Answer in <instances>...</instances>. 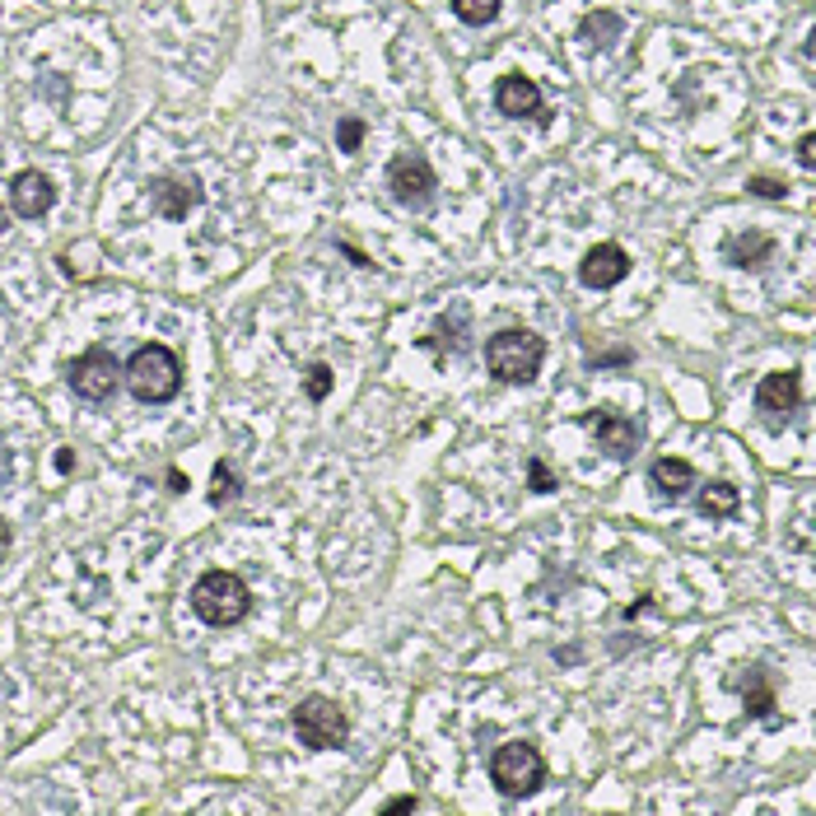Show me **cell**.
Listing matches in <instances>:
<instances>
[{
	"mask_svg": "<svg viewBox=\"0 0 816 816\" xmlns=\"http://www.w3.org/2000/svg\"><path fill=\"white\" fill-rule=\"evenodd\" d=\"M695 509H700V519L723 523V519H732V513L742 509V494H738V486H732V481H705L700 494H695Z\"/></svg>",
	"mask_w": 816,
	"mask_h": 816,
	"instance_id": "9a60e30c",
	"label": "cell"
},
{
	"mask_svg": "<svg viewBox=\"0 0 816 816\" xmlns=\"http://www.w3.org/2000/svg\"><path fill=\"white\" fill-rule=\"evenodd\" d=\"M331 383H336V373H331V365H323V360H313V365L304 369V392H308V402H327V396H331Z\"/></svg>",
	"mask_w": 816,
	"mask_h": 816,
	"instance_id": "ffe728a7",
	"label": "cell"
},
{
	"mask_svg": "<svg viewBox=\"0 0 816 816\" xmlns=\"http://www.w3.org/2000/svg\"><path fill=\"white\" fill-rule=\"evenodd\" d=\"M150 196H154V210L164 215V220H183V215L202 202V187L192 183H183V177H159V183L150 187Z\"/></svg>",
	"mask_w": 816,
	"mask_h": 816,
	"instance_id": "5bb4252c",
	"label": "cell"
},
{
	"mask_svg": "<svg viewBox=\"0 0 816 816\" xmlns=\"http://www.w3.org/2000/svg\"><path fill=\"white\" fill-rule=\"evenodd\" d=\"M747 676H738V690L747 700V714L751 719H774V686H770V672L765 667H742Z\"/></svg>",
	"mask_w": 816,
	"mask_h": 816,
	"instance_id": "2e32d148",
	"label": "cell"
},
{
	"mask_svg": "<svg viewBox=\"0 0 816 816\" xmlns=\"http://www.w3.org/2000/svg\"><path fill=\"white\" fill-rule=\"evenodd\" d=\"M490 784L504 793V798H532L536 788L546 784V755L536 742L513 738L504 747H494L490 755Z\"/></svg>",
	"mask_w": 816,
	"mask_h": 816,
	"instance_id": "277c9868",
	"label": "cell"
},
{
	"mask_svg": "<svg viewBox=\"0 0 816 816\" xmlns=\"http://www.w3.org/2000/svg\"><path fill=\"white\" fill-rule=\"evenodd\" d=\"M360 141H365V122H360V117H341V127H336V145H341L346 154H355V150H360Z\"/></svg>",
	"mask_w": 816,
	"mask_h": 816,
	"instance_id": "603a6c76",
	"label": "cell"
},
{
	"mask_svg": "<svg viewBox=\"0 0 816 816\" xmlns=\"http://www.w3.org/2000/svg\"><path fill=\"white\" fill-rule=\"evenodd\" d=\"M294 732L308 751H336L350 738V719L341 705L327 700V695H308V700H298V709H294Z\"/></svg>",
	"mask_w": 816,
	"mask_h": 816,
	"instance_id": "5b68a950",
	"label": "cell"
},
{
	"mask_svg": "<svg viewBox=\"0 0 816 816\" xmlns=\"http://www.w3.org/2000/svg\"><path fill=\"white\" fill-rule=\"evenodd\" d=\"M10 206H14V215H24V220H37V215H47V210L56 206L52 177L37 173V168L14 173V183H10Z\"/></svg>",
	"mask_w": 816,
	"mask_h": 816,
	"instance_id": "8fae6325",
	"label": "cell"
},
{
	"mask_svg": "<svg viewBox=\"0 0 816 816\" xmlns=\"http://www.w3.org/2000/svg\"><path fill=\"white\" fill-rule=\"evenodd\" d=\"M649 486L659 500H686V494L700 486V476H695V467L686 463V457H659V463L649 467Z\"/></svg>",
	"mask_w": 816,
	"mask_h": 816,
	"instance_id": "4fadbf2b",
	"label": "cell"
},
{
	"mask_svg": "<svg viewBox=\"0 0 816 816\" xmlns=\"http://www.w3.org/2000/svg\"><path fill=\"white\" fill-rule=\"evenodd\" d=\"M798 164L816 168V135H803V141H798Z\"/></svg>",
	"mask_w": 816,
	"mask_h": 816,
	"instance_id": "484cf974",
	"label": "cell"
},
{
	"mask_svg": "<svg viewBox=\"0 0 816 816\" xmlns=\"http://www.w3.org/2000/svg\"><path fill=\"white\" fill-rule=\"evenodd\" d=\"M6 229H10V210H6V206H0V233H6Z\"/></svg>",
	"mask_w": 816,
	"mask_h": 816,
	"instance_id": "f546056e",
	"label": "cell"
},
{
	"mask_svg": "<svg viewBox=\"0 0 816 816\" xmlns=\"http://www.w3.org/2000/svg\"><path fill=\"white\" fill-rule=\"evenodd\" d=\"M415 807H421V798H415V793H396V798H388L383 803V812L392 816V812H415Z\"/></svg>",
	"mask_w": 816,
	"mask_h": 816,
	"instance_id": "d4e9b609",
	"label": "cell"
},
{
	"mask_svg": "<svg viewBox=\"0 0 816 816\" xmlns=\"http://www.w3.org/2000/svg\"><path fill=\"white\" fill-rule=\"evenodd\" d=\"M192 611L215 630L243 625L252 611V588L238 579L233 569H206L202 579L192 584Z\"/></svg>",
	"mask_w": 816,
	"mask_h": 816,
	"instance_id": "7a4b0ae2",
	"label": "cell"
},
{
	"mask_svg": "<svg viewBox=\"0 0 816 816\" xmlns=\"http://www.w3.org/2000/svg\"><path fill=\"white\" fill-rule=\"evenodd\" d=\"M10 542H14V532H10V523H6V513H0V555L10 551Z\"/></svg>",
	"mask_w": 816,
	"mask_h": 816,
	"instance_id": "4316f807",
	"label": "cell"
},
{
	"mask_svg": "<svg viewBox=\"0 0 816 816\" xmlns=\"http://www.w3.org/2000/svg\"><path fill=\"white\" fill-rule=\"evenodd\" d=\"M803 406V383L793 369H780V373H765L761 383H755V411H761V421L770 429H780L793 421V411Z\"/></svg>",
	"mask_w": 816,
	"mask_h": 816,
	"instance_id": "ba28073f",
	"label": "cell"
},
{
	"mask_svg": "<svg viewBox=\"0 0 816 816\" xmlns=\"http://www.w3.org/2000/svg\"><path fill=\"white\" fill-rule=\"evenodd\" d=\"M527 486H532L536 494H551L555 486H561V476H555V471L542 463V457H532V463H527Z\"/></svg>",
	"mask_w": 816,
	"mask_h": 816,
	"instance_id": "7402d4cb",
	"label": "cell"
},
{
	"mask_svg": "<svg viewBox=\"0 0 816 816\" xmlns=\"http://www.w3.org/2000/svg\"><path fill=\"white\" fill-rule=\"evenodd\" d=\"M723 257L732 266H765L770 257H774V238L770 233H738V238H728L723 243Z\"/></svg>",
	"mask_w": 816,
	"mask_h": 816,
	"instance_id": "e0dca14e",
	"label": "cell"
},
{
	"mask_svg": "<svg viewBox=\"0 0 816 816\" xmlns=\"http://www.w3.org/2000/svg\"><path fill=\"white\" fill-rule=\"evenodd\" d=\"M238 494H243V476H238L233 463H220V467H215V490H210V500H215V504H233Z\"/></svg>",
	"mask_w": 816,
	"mask_h": 816,
	"instance_id": "d6986e66",
	"label": "cell"
},
{
	"mask_svg": "<svg viewBox=\"0 0 816 816\" xmlns=\"http://www.w3.org/2000/svg\"><path fill=\"white\" fill-rule=\"evenodd\" d=\"M122 378H127V388H131L135 402L164 406V402H173V396L183 392V360H177L164 341H150L122 365Z\"/></svg>",
	"mask_w": 816,
	"mask_h": 816,
	"instance_id": "6da1fadb",
	"label": "cell"
},
{
	"mask_svg": "<svg viewBox=\"0 0 816 816\" xmlns=\"http://www.w3.org/2000/svg\"><path fill=\"white\" fill-rule=\"evenodd\" d=\"M584 425L592 429L597 448H607V453L616 457V463H625V457H634V453H640V444H644L640 421H630V415H621V411H592Z\"/></svg>",
	"mask_w": 816,
	"mask_h": 816,
	"instance_id": "9c48e42d",
	"label": "cell"
},
{
	"mask_svg": "<svg viewBox=\"0 0 816 816\" xmlns=\"http://www.w3.org/2000/svg\"><path fill=\"white\" fill-rule=\"evenodd\" d=\"M66 383H70V392L79 396V402L104 406L108 396L117 392V383H122V365H117V355L108 346H89L85 355H75V360H70Z\"/></svg>",
	"mask_w": 816,
	"mask_h": 816,
	"instance_id": "8992f818",
	"label": "cell"
},
{
	"mask_svg": "<svg viewBox=\"0 0 816 816\" xmlns=\"http://www.w3.org/2000/svg\"><path fill=\"white\" fill-rule=\"evenodd\" d=\"M168 490H187V481H183V471H177V467L168 471Z\"/></svg>",
	"mask_w": 816,
	"mask_h": 816,
	"instance_id": "f1b7e54d",
	"label": "cell"
},
{
	"mask_svg": "<svg viewBox=\"0 0 816 816\" xmlns=\"http://www.w3.org/2000/svg\"><path fill=\"white\" fill-rule=\"evenodd\" d=\"M453 14L463 19V24H490L494 14H500V0H453Z\"/></svg>",
	"mask_w": 816,
	"mask_h": 816,
	"instance_id": "44dd1931",
	"label": "cell"
},
{
	"mask_svg": "<svg viewBox=\"0 0 816 816\" xmlns=\"http://www.w3.org/2000/svg\"><path fill=\"white\" fill-rule=\"evenodd\" d=\"M630 275V252L621 243H597L584 252V262H579V281L588 290H616Z\"/></svg>",
	"mask_w": 816,
	"mask_h": 816,
	"instance_id": "30bf717a",
	"label": "cell"
},
{
	"mask_svg": "<svg viewBox=\"0 0 816 816\" xmlns=\"http://www.w3.org/2000/svg\"><path fill=\"white\" fill-rule=\"evenodd\" d=\"M616 33H621V14L597 10V14H588V19H584V37H588V43H597V47H607Z\"/></svg>",
	"mask_w": 816,
	"mask_h": 816,
	"instance_id": "ac0fdd59",
	"label": "cell"
},
{
	"mask_svg": "<svg viewBox=\"0 0 816 816\" xmlns=\"http://www.w3.org/2000/svg\"><path fill=\"white\" fill-rule=\"evenodd\" d=\"M747 187H751L755 196H765V202H784V192H788V187L780 183V177H765V173H755Z\"/></svg>",
	"mask_w": 816,
	"mask_h": 816,
	"instance_id": "cb8c5ba5",
	"label": "cell"
},
{
	"mask_svg": "<svg viewBox=\"0 0 816 816\" xmlns=\"http://www.w3.org/2000/svg\"><path fill=\"white\" fill-rule=\"evenodd\" d=\"M494 108H500L504 117H532V122H546L542 89H536L527 75H504L500 85H494Z\"/></svg>",
	"mask_w": 816,
	"mask_h": 816,
	"instance_id": "7c38bea8",
	"label": "cell"
},
{
	"mask_svg": "<svg viewBox=\"0 0 816 816\" xmlns=\"http://www.w3.org/2000/svg\"><path fill=\"white\" fill-rule=\"evenodd\" d=\"M70 467H75V453L62 448V453H56V471H70Z\"/></svg>",
	"mask_w": 816,
	"mask_h": 816,
	"instance_id": "83f0119b",
	"label": "cell"
},
{
	"mask_svg": "<svg viewBox=\"0 0 816 816\" xmlns=\"http://www.w3.org/2000/svg\"><path fill=\"white\" fill-rule=\"evenodd\" d=\"M388 187H392V202L396 206H411V210H425L439 192V177H434L429 159L421 150H402L388 164Z\"/></svg>",
	"mask_w": 816,
	"mask_h": 816,
	"instance_id": "52a82bcc",
	"label": "cell"
},
{
	"mask_svg": "<svg viewBox=\"0 0 816 816\" xmlns=\"http://www.w3.org/2000/svg\"><path fill=\"white\" fill-rule=\"evenodd\" d=\"M542 365H546V341L527 327H504L486 341V369L500 378V383L523 388L542 373Z\"/></svg>",
	"mask_w": 816,
	"mask_h": 816,
	"instance_id": "3957f363",
	"label": "cell"
}]
</instances>
